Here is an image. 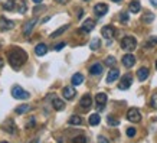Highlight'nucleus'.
Segmentation results:
<instances>
[{
  "label": "nucleus",
  "instance_id": "f257e3e1",
  "mask_svg": "<svg viewBox=\"0 0 157 143\" xmlns=\"http://www.w3.org/2000/svg\"><path fill=\"white\" fill-rule=\"evenodd\" d=\"M26 59H27L26 52L23 49H20V48H14V49H12L9 52V62H10V65L13 67L14 70H19L20 67L25 64Z\"/></svg>",
  "mask_w": 157,
  "mask_h": 143
},
{
  "label": "nucleus",
  "instance_id": "f03ea898",
  "mask_svg": "<svg viewBox=\"0 0 157 143\" xmlns=\"http://www.w3.org/2000/svg\"><path fill=\"white\" fill-rule=\"evenodd\" d=\"M136 46H137L136 38H133V36H125V38L121 39V48H123L124 51H127V52L134 51Z\"/></svg>",
  "mask_w": 157,
  "mask_h": 143
},
{
  "label": "nucleus",
  "instance_id": "7ed1b4c3",
  "mask_svg": "<svg viewBox=\"0 0 157 143\" xmlns=\"http://www.w3.org/2000/svg\"><path fill=\"white\" fill-rule=\"evenodd\" d=\"M12 96L14 98H17V100H26V98H29V93L25 91L19 85H14L13 88H12Z\"/></svg>",
  "mask_w": 157,
  "mask_h": 143
},
{
  "label": "nucleus",
  "instance_id": "20e7f679",
  "mask_svg": "<svg viewBox=\"0 0 157 143\" xmlns=\"http://www.w3.org/2000/svg\"><path fill=\"white\" fill-rule=\"evenodd\" d=\"M127 119H128V122L138 123L141 120V114H140V111L137 109H130V110L127 111Z\"/></svg>",
  "mask_w": 157,
  "mask_h": 143
},
{
  "label": "nucleus",
  "instance_id": "39448f33",
  "mask_svg": "<svg viewBox=\"0 0 157 143\" xmlns=\"http://www.w3.org/2000/svg\"><path fill=\"white\" fill-rule=\"evenodd\" d=\"M133 84V77H131L130 74H125L124 77L121 78V83H120V90H128Z\"/></svg>",
  "mask_w": 157,
  "mask_h": 143
},
{
  "label": "nucleus",
  "instance_id": "423d86ee",
  "mask_svg": "<svg viewBox=\"0 0 157 143\" xmlns=\"http://www.w3.org/2000/svg\"><path fill=\"white\" fill-rule=\"evenodd\" d=\"M101 33H102V36H104L105 39H112V36L115 35V29H114L112 26L107 25L101 29Z\"/></svg>",
  "mask_w": 157,
  "mask_h": 143
},
{
  "label": "nucleus",
  "instance_id": "0eeeda50",
  "mask_svg": "<svg viewBox=\"0 0 157 143\" xmlns=\"http://www.w3.org/2000/svg\"><path fill=\"white\" fill-rule=\"evenodd\" d=\"M107 12H108V6L105 3H98V5L94 6V13L97 16H104Z\"/></svg>",
  "mask_w": 157,
  "mask_h": 143
},
{
  "label": "nucleus",
  "instance_id": "6e6552de",
  "mask_svg": "<svg viewBox=\"0 0 157 143\" xmlns=\"http://www.w3.org/2000/svg\"><path fill=\"white\" fill-rule=\"evenodd\" d=\"M36 23H38V19H36V18H33V19H30L29 22H26L25 26H23V33H25L26 36L30 35V32L33 31V26L36 25Z\"/></svg>",
  "mask_w": 157,
  "mask_h": 143
},
{
  "label": "nucleus",
  "instance_id": "1a4fd4ad",
  "mask_svg": "<svg viewBox=\"0 0 157 143\" xmlns=\"http://www.w3.org/2000/svg\"><path fill=\"white\" fill-rule=\"evenodd\" d=\"M94 28H95V22L92 19H86L85 22L82 23V26H81V31L84 33H88V32H91Z\"/></svg>",
  "mask_w": 157,
  "mask_h": 143
},
{
  "label": "nucleus",
  "instance_id": "9d476101",
  "mask_svg": "<svg viewBox=\"0 0 157 143\" xmlns=\"http://www.w3.org/2000/svg\"><path fill=\"white\" fill-rule=\"evenodd\" d=\"M62 94H64V98H66V100H72V98L77 96V90H75L74 87H65L64 91H62Z\"/></svg>",
  "mask_w": 157,
  "mask_h": 143
},
{
  "label": "nucleus",
  "instance_id": "9b49d317",
  "mask_svg": "<svg viewBox=\"0 0 157 143\" xmlns=\"http://www.w3.org/2000/svg\"><path fill=\"white\" fill-rule=\"evenodd\" d=\"M123 64H124L125 68H131L133 65L136 64V58H134V55H131V54H127L123 57Z\"/></svg>",
  "mask_w": 157,
  "mask_h": 143
},
{
  "label": "nucleus",
  "instance_id": "f8f14e48",
  "mask_svg": "<svg viewBox=\"0 0 157 143\" xmlns=\"http://www.w3.org/2000/svg\"><path fill=\"white\" fill-rule=\"evenodd\" d=\"M14 26V23L12 20H7L6 18H0V29L2 31H9Z\"/></svg>",
  "mask_w": 157,
  "mask_h": 143
},
{
  "label": "nucleus",
  "instance_id": "ddd939ff",
  "mask_svg": "<svg viewBox=\"0 0 157 143\" xmlns=\"http://www.w3.org/2000/svg\"><path fill=\"white\" fill-rule=\"evenodd\" d=\"M118 75H120V71H118L117 68H112L111 71L108 72V77H107V83H108V84L114 83V81H115V80L118 78Z\"/></svg>",
  "mask_w": 157,
  "mask_h": 143
},
{
  "label": "nucleus",
  "instance_id": "4468645a",
  "mask_svg": "<svg viewBox=\"0 0 157 143\" xmlns=\"http://www.w3.org/2000/svg\"><path fill=\"white\" fill-rule=\"evenodd\" d=\"M147 77H149V68L147 67H141L137 71V78L140 81H144V80H147Z\"/></svg>",
  "mask_w": 157,
  "mask_h": 143
},
{
  "label": "nucleus",
  "instance_id": "2eb2a0df",
  "mask_svg": "<svg viewBox=\"0 0 157 143\" xmlns=\"http://www.w3.org/2000/svg\"><path fill=\"white\" fill-rule=\"evenodd\" d=\"M92 104V98L89 94H85L84 97L81 98V107H84V109H89Z\"/></svg>",
  "mask_w": 157,
  "mask_h": 143
},
{
  "label": "nucleus",
  "instance_id": "dca6fc26",
  "mask_svg": "<svg viewBox=\"0 0 157 143\" xmlns=\"http://www.w3.org/2000/svg\"><path fill=\"white\" fill-rule=\"evenodd\" d=\"M52 106H53V109H55V110H58V111H61V110H64V109H65V103H64L61 98H56V97L52 100Z\"/></svg>",
  "mask_w": 157,
  "mask_h": 143
},
{
  "label": "nucleus",
  "instance_id": "f3484780",
  "mask_svg": "<svg viewBox=\"0 0 157 143\" xmlns=\"http://www.w3.org/2000/svg\"><path fill=\"white\" fill-rule=\"evenodd\" d=\"M102 64H99V62H97V64H94L89 68V72H91V75H99L101 72H102Z\"/></svg>",
  "mask_w": 157,
  "mask_h": 143
},
{
  "label": "nucleus",
  "instance_id": "a211bd4d",
  "mask_svg": "<svg viewBox=\"0 0 157 143\" xmlns=\"http://www.w3.org/2000/svg\"><path fill=\"white\" fill-rule=\"evenodd\" d=\"M46 52H48V46L45 44H39V45H36V48H35V54L38 57H43Z\"/></svg>",
  "mask_w": 157,
  "mask_h": 143
},
{
  "label": "nucleus",
  "instance_id": "6ab92c4d",
  "mask_svg": "<svg viewBox=\"0 0 157 143\" xmlns=\"http://www.w3.org/2000/svg\"><path fill=\"white\" fill-rule=\"evenodd\" d=\"M88 122H89V124H91V126H98L99 122H101V117H99L98 113H97V114H91Z\"/></svg>",
  "mask_w": 157,
  "mask_h": 143
},
{
  "label": "nucleus",
  "instance_id": "aec40b11",
  "mask_svg": "<svg viewBox=\"0 0 157 143\" xmlns=\"http://www.w3.org/2000/svg\"><path fill=\"white\" fill-rule=\"evenodd\" d=\"M95 100H97V104L105 106V103H107V94L105 93H99V94L95 96Z\"/></svg>",
  "mask_w": 157,
  "mask_h": 143
},
{
  "label": "nucleus",
  "instance_id": "412c9836",
  "mask_svg": "<svg viewBox=\"0 0 157 143\" xmlns=\"http://www.w3.org/2000/svg\"><path fill=\"white\" fill-rule=\"evenodd\" d=\"M140 10H141V6H140V3H138L137 0L131 2L130 3V12L131 13H138Z\"/></svg>",
  "mask_w": 157,
  "mask_h": 143
},
{
  "label": "nucleus",
  "instance_id": "4be33fe9",
  "mask_svg": "<svg viewBox=\"0 0 157 143\" xmlns=\"http://www.w3.org/2000/svg\"><path fill=\"white\" fill-rule=\"evenodd\" d=\"M82 81H84V75L82 74H75L74 77H72V84L74 85H79V84H82Z\"/></svg>",
  "mask_w": 157,
  "mask_h": 143
},
{
  "label": "nucleus",
  "instance_id": "5701e85b",
  "mask_svg": "<svg viewBox=\"0 0 157 143\" xmlns=\"http://www.w3.org/2000/svg\"><path fill=\"white\" fill-rule=\"evenodd\" d=\"M69 124H72V126H79V124H82V119L79 116H71L69 117Z\"/></svg>",
  "mask_w": 157,
  "mask_h": 143
},
{
  "label": "nucleus",
  "instance_id": "b1692460",
  "mask_svg": "<svg viewBox=\"0 0 157 143\" xmlns=\"http://www.w3.org/2000/svg\"><path fill=\"white\" fill-rule=\"evenodd\" d=\"M30 110V106L29 104H22V106H19L17 109H16V113L17 114H23V113H26V111Z\"/></svg>",
  "mask_w": 157,
  "mask_h": 143
},
{
  "label": "nucleus",
  "instance_id": "393cba45",
  "mask_svg": "<svg viewBox=\"0 0 157 143\" xmlns=\"http://www.w3.org/2000/svg\"><path fill=\"white\" fill-rule=\"evenodd\" d=\"M143 19L146 23H151L153 20H154V15L151 12H144V16H143Z\"/></svg>",
  "mask_w": 157,
  "mask_h": 143
},
{
  "label": "nucleus",
  "instance_id": "a878e982",
  "mask_svg": "<svg viewBox=\"0 0 157 143\" xmlns=\"http://www.w3.org/2000/svg\"><path fill=\"white\" fill-rule=\"evenodd\" d=\"M68 28H69V25H65V26H62V28H59L58 31H55V32H53L52 35H51V38H56V36H59L61 33H64V32H65V31L68 29Z\"/></svg>",
  "mask_w": 157,
  "mask_h": 143
},
{
  "label": "nucleus",
  "instance_id": "bb28decb",
  "mask_svg": "<svg viewBox=\"0 0 157 143\" xmlns=\"http://www.w3.org/2000/svg\"><path fill=\"white\" fill-rule=\"evenodd\" d=\"M99 46H101V42H99V39H92L91 44H89V48H91V49H98Z\"/></svg>",
  "mask_w": 157,
  "mask_h": 143
},
{
  "label": "nucleus",
  "instance_id": "cd10ccee",
  "mask_svg": "<svg viewBox=\"0 0 157 143\" xmlns=\"http://www.w3.org/2000/svg\"><path fill=\"white\" fill-rule=\"evenodd\" d=\"M114 64H115V58H114V57H107V58H105V65L112 67Z\"/></svg>",
  "mask_w": 157,
  "mask_h": 143
},
{
  "label": "nucleus",
  "instance_id": "c85d7f7f",
  "mask_svg": "<svg viewBox=\"0 0 157 143\" xmlns=\"http://www.w3.org/2000/svg\"><path fill=\"white\" fill-rule=\"evenodd\" d=\"M108 124H110V126H118V124H120V122H118L115 117L108 116Z\"/></svg>",
  "mask_w": 157,
  "mask_h": 143
},
{
  "label": "nucleus",
  "instance_id": "c756f323",
  "mask_svg": "<svg viewBox=\"0 0 157 143\" xmlns=\"http://www.w3.org/2000/svg\"><path fill=\"white\" fill-rule=\"evenodd\" d=\"M157 45V36H151L147 42V46H156Z\"/></svg>",
  "mask_w": 157,
  "mask_h": 143
},
{
  "label": "nucleus",
  "instance_id": "7c9ffc66",
  "mask_svg": "<svg viewBox=\"0 0 157 143\" xmlns=\"http://www.w3.org/2000/svg\"><path fill=\"white\" fill-rule=\"evenodd\" d=\"M136 133H137V130L134 129V127L127 129V136H128V137H134V136H136Z\"/></svg>",
  "mask_w": 157,
  "mask_h": 143
},
{
  "label": "nucleus",
  "instance_id": "2f4dec72",
  "mask_svg": "<svg viewBox=\"0 0 157 143\" xmlns=\"http://www.w3.org/2000/svg\"><path fill=\"white\" fill-rule=\"evenodd\" d=\"M120 20H121L123 23H127V22H128V15H127V13H121V15H120Z\"/></svg>",
  "mask_w": 157,
  "mask_h": 143
},
{
  "label": "nucleus",
  "instance_id": "473e14b6",
  "mask_svg": "<svg viewBox=\"0 0 157 143\" xmlns=\"http://www.w3.org/2000/svg\"><path fill=\"white\" fill-rule=\"evenodd\" d=\"M35 124H36V122H35V119H30V120H29V122H27V124H26V127L27 129H32V127H35Z\"/></svg>",
  "mask_w": 157,
  "mask_h": 143
},
{
  "label": "nucleus",
  "instance_id": "72a5a7b5",
  "mask_svg": "<svg viewBox=\"0 0 157 143\" xmlns=\"http://www.w3.org/2000/svg\"><path fill=\"white\" fill-rule=\"evenodd\" d=\"M151 107L157 110V96H153V98H151Z\"/></svg>",
  "mask_w": 157,
  "mask_h": 143
},
{
  "label": "nucleus",
  "instance_id": "f704fd0d",
  "mask_svg": "<svg viewBox=\"0 0 157 143\" xmlns=\"http://www.w3.org/2000/svg\"><path fill=\"white\" fill-rule=\"evenodd\" d=\"M3 7H5L6 10H13V3H12V2H9V3H5V5H3Z\"/></svg>",
  "mask_w": 157,
  "mask_h": 143
},
{
  "label": "nucleus",
  "instance_id": "c9c22d12",
  "mask_svg": "<svg viewBox=\"0 0 157 143\" xmlns=\"http://www.w3.org/2000/svg\"><path fill=\"white\" fill-rule=\"evenodd\" d=\"M74 142H86V139L85 137H82V136H79V137H75Z\"/></svg>",
  "mask_w": 157,
  "mask_h": 143
},
{
  "label": "nucleus",
  "instance_id": "e433bc0d",
  "mask_svg": "<svg viewBox=\"0 0 157 143\" xmlns=\"http://www.w3.org/2000/svg\"><path fill=\"white\" fill-rule=\"evenodd\" d=\"M64 46H65V44H64V42H62V44H58V45L55 46V51H59V49H62Z\"/></svg>",
  "mask_w": 157,
  "mask_h": 143
},
{
  "label": "nucleus",
  "instance_id": "4c0bfd02",
  "mask_svg": "<svg viewBox=\"0 0 157 143\" xmlns=\"http://www.w3.org/2000/svg\"><path fill=\"white\" fill-rule=\"evenodd\" d=\"M19 12L20 13H25V12H26V5H22V6H20V9H19Z\"/></svg>",
  "mask_w": 157,
  "mask_h": 143
},
{
  "label": "nucleus",
  "instance_id": "58836bf2",
  "mask_svg": "<svg viewBox=\"0 0 157 143\" xmlns=\"http://www.w3.org/2000/svg\"><path fill=\"white\" fill-rule=\"evenodd\" d=\"M56 3H61V5H65V3H68V0H55Z\"/></svg>",
  "mask_w": 157,
  "mask_h": 143
},
{
  "label": "nucleus",
  "instance_id": "ea45409f",
  "mask_svg": "<svg viewBox=\"0 0 157 143\" xmlns=\"http://www.w3.org/2000/svg\"><path fill=\"white\" fill-rule=\"evenodd\" d=\"M98 140H99V142H108V140H107L105 137H102V136H99V137H98Z\"/></svg>",
  "mask_w": 157,
  "mask_h": 143
},
{
  "label": "nucleus",
  "instance_id": "a19ab883",
  "mask_svg": "<svg viewBox=\"0 0 157 143\" xmlns=\"http://www.w3.org/2000/svg\"><path fill=\"white\" fill-rule=\"evenodd\" d=\"M150 3L153 5V6H156V7H157V0H150Z\"/></svg>",
  "mask_w": 157,
  "mask_h": 143
},
{
  "label": "nucleus",
  "instance_id": "79ce46f5",
  "mask_svg": "<svg viewBox=\"0 0 157 143\" xmlns=\"http://www.w3.org/2000/svg\"><path fill=\"white\" fill-rule=\"evenodd\" d=\"M0 67H3V59H0Z\"/></svg>",
  "mask_w": 157,
  "mask_h": 143
},
{
  "label": "nucleus",
  "instance_id": "37998d69",
  "mask_svg": "<svg viewBox=\"0 0 157 143\" xmlns=\"http://www.w3.org/2000/svg\"><path fill=\"white\" fill-rule=\"evenodd\" d=\"M33 2H35V3H40L42 0H33Z\"/></svg>",
  "mask_w": 157,
  "mask_h": 143
},
{
  "label": "nucleus",
  "instance_id": "c03bdc74",
  "mask_svg": "<svg viewBox=\"0 0 157 143\" xmlns=\"http://www.w3.org/2000/svg\"><path fill=\"white\" fill-rule=\"evenodd\" d=\"M112 2H121V0H112Z\"/></svg>",
  "mask_w": 157,
  "mask_h": 143
},
{
  "label": "nucleus",
  "instance_id": "a18cd8bd",
  "mask_svg": "<svg viewBox=\"0 0 157 143\" xmlns=\"http://www.w3.org/2000/svg\"><path fill=\"white\" fill-rule=\"evenodd\" d=\"M156 70H157V61H156Z\"/></svg>",
  "mask_w": 157,
  "mask_h": 143
},
{
  "label": "nucleus",
  "instance_id": "49530a36",
  "mask_svg": "<svg viewBox=\"0 0 157 143\" xmlns=\"http://www.w3.org/2000/svg\"><path fill=\"white\" fill-rule=\"evenodd\" d=\"M10 2H13V0H10Z\"/></svg>",
  "mask_w": 157,
  "mask_h": 143
},
{
  "label": "nucleus",
  "instance_id": "de8ad7c7",
  "mask_svg": "<svg viewBox=\"0 0 157 143\" xmlns=\"http://www.w3.org/2000/svg\"><path fill=\"white\" fill-rule=\"evenodd\" d=\"M85 2H88V0H85Z\"/></svg>",
  "mask_w": 157,
  "mask_h": 143
}]
</instances>
